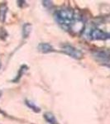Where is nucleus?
I'll return each instance as SVG.
<instances>
[{
	"label": "nucleus",
	"mask_w": 110,
	"mask_h": 124,
	"mask_svg": "<svg viewBox=\"0 0 110 124\" xmlns=\"http://www.w3.org/2000/svg\"><path fill=\"white\" fill-rule=\"evenodd\" d=\"M75 18L73 10L70 8H61L55 13V19L64 30H70Z\"/></svg>",
	"instance_id": "1"
},
{
	"label": "nucleus",
	"mask_w": 110,
	"mask_h": 124,
	"mask_svg": "<svg viewBox=\"0 0 110 124\" xmlns=\"http://www.w3.org/2000/svg\"><path fill=\"white\" fill-rule=\"evenodd\" d=\"M62 51L65 55H70L71 57L74 58V59H81L83 56V54L79 50L76 49L75 47L72 46L71 45H64L62 48H61Z\"/></svg>",
	"instance_id": "2"
},
{
	"label": "nucleus",
	"mask_w": 110,
	"mask_h": 124,
	"mask_svg": "<svg viewBox=\"0 0 110 124\" xmlns=\"http://www.w3.org/2000/svg\"><path fill=\"white\" fill-rule=\"evenodd\" d=\"M89 36L92 40H106L109 37V34L98 28L91 30Z\"/></svg>",
	"instance_id": "3"
},
{
	"label": "nucleus",
	"mask_w": 110,
	"mask_h": 124,
	"mask_svg": "<svg viewBox=\"0 0 110 124\" xmlns=\"http://www.w3.org/2000/svg\"><path fill=\"white\" fill-rule=\"evenodd\" d=\"M37 49L41 53H50L54 51V48L49 43H40L37 46Z\"/></svg>",
	"instance_id": "4"
},
{
	"label": "nucleus",
	"mask_w": 110,
	"mask_h": 124,
	"mask_svg": "<svg viewBox=\"0 0 110 124\" xmlns=\"http://www.w3.org/2000/svg\"><path fill=\"white\" fill-rule=\"evenodd\" d=\"M94 55L95 58L100 60V61H109L110 59V55L105 51H97V52L94 53Z\"/></svg>",
	"instance_id": "5"
},
{
	"label": "nucleus",
	"mask_w": 110,
	"mask_h": 124,
	"mask_svg": "<svg viewBox=\"0 0 110 124\" xmlns=\"http://www.w3.org/2000/svg\"><path fill=\"white\" fill-rule=\"evenodd\" d=\"M7 12H8L7 4L2 3V4L0 5V22H1V23H3V22L5 21Z\"/></svg>",
	"instance_id": "6"
},
{
	"label": "nucleus",
	"mask_w": 110,
	"mask_h": 124,
	"mask_svg": "<svg viewBox=\"0 0 110 124\" xmlns=\"http://www.w3.org/2000/svg\"><path fill=\"white\" fill-rule=\"evenodd\" d=\"M44 118L46 119V121L47 123H49L50 124H58L56 118L55 117L53 113H46L44 114Z\"/></svg>",
	"instance_id": "7"
},
{
	"label": "nucleus",
	"mask_w": 110,
	"mask_h": 124,
	"mask_svg": "<svg viewBox=\"0 0 110 124\" xmlns=\"http://www.w3.org/2000/svg\"><path fill=\"white\" fill-rule=\"evenodd\" d=\"M31 31V25L30 23H26L23 25V38H27L28 37Z\"/></svg>",
	"instance_id": "8"
},
{
	"label": "nucleus",
	"mask_w": 110,
	"mask_h": 124,
	"mask_svg": "<svg viewBox=\"0 0 110 124\" xmlns=\"http://www.w3.org/2000/svg\"><path fill=\"white\" fill-rule=\"evenodd\" d=\"M26 103H27V105L30 108H31L33 111H35L36 113H38V112L41 111V110H40V108H38L37 106H36L33 103H31V102L27 100V101H26Z\"/></svg>",
	"instance_id": "9"
},
{
	"label": "nucleus",
	"mask_w": 110,
	"mask_h": 124,
	"mask_svg": "<svg viewBox=\"0 0 110 124\" xmlns=\"http://www.w3.org/2000/svg\"><path fill=\"white\" fill-rule=\"evenodd\" d=\"M0 96H1V91H0Z\"/></svg>",
	"instance_id": "10"
},
{
	"label": "nucleus",
	"mask_w": 110,
	"mask_h": 124,
	"mask_svg": "<svg viewBox=\"0 0 110 124\" xmlns=\"http://www.w3.org/2000/svg\"><path fill=\"white\" fill-rule=\"evenodd\" d=\"M0 67H1V63H0Z\"/></svg>",
	"instance_id": "11"
}]
</instances>
